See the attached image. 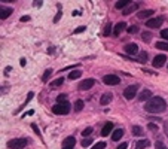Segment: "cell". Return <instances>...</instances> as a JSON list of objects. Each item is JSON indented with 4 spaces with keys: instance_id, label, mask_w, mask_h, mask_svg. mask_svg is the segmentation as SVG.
Segmentation results:
<instances>
[{
    "instance_id": "6da1fadb",
    "label": "cell",
    "mask_w": 168,
    "mask_h": 149,
    "mask_svg": "<svg viewBox=\"0 0 168 149\" xmlns=\"http://www.w3.org/2000/svg\"><path fill=\"white\" fill-rule=\"evenodd\" d=\"M144 109H146V112H150V113H161L167 109V103L161 97H152L150 100L146 102Z\"/></svg>"
},
{
    "instance_id": "7a4b0ae2",
    "label": "cell",
    "mask_w": 168,
    "mask_h": 149,
    "mask_svg": "<svg viewBox=\"0 0 168 149\" xmlns=\"http://www.w3.org/2000/svg\"><path fill=\"white\" fill-rule=\"evenodd\" d=\"M70 109H71V106H70L69 102L57 103V105L52 106V112H54L55 115H67V113L70 112Z\"/></svg>"
},
{
    "instance_id": "3957f363",
    "label": "cell",
    "mask_w": 168,
    "mask_h": 149,
    "mask_svg": "<svg viewBox=\"0 0 168 149\" xmlns=\"http://www.w3.org/2000/svg\"><path fill=\"white\" fill-rule=\"evenodd\" d=\"M27 139H13L7 142V148L10 149H24L27 146Z\"/></svg>"
},
{
    "instance_id": "277c9868",
    "label": "cell",
    "mask_w": 168,
    "mask_h": 149,
    "mask_svg": "<svg viewBox=\"0 0 168 149\" xmlns=\"http://www.w3.org/2000/svg\"><path fill=\"white\" fill-rule=\"evenodd\" d=\"M137 91H139V85H137V84L130 85V87L125 88V91H124V97H125L127 100H133V99L137 96Z\"/></svg>"
},
{
    "instance_id": "5b68a950",
    "label": "cell",
    "mask_w": 168,
    "mask_h": 149,
    "mask_svg": "<svg viewBox=\"0 0 168 149\" xmlns=\"http://www.w3.org/2000/svg\"><path fill=\"white\" fill-rule=\"evenodd\" d=\"M164 22V18L162 16H158V18H150V19H147L146 21V27H149V28H158V27H161V24Z\"/></svg>"
},
{
    "instance_id": "8992f818",
    "label": "cell",
    "mask_w": 168,
    "mask_h": 149,
    "mask_svg": "<svg viewBox=\"0 0 168 149\" xmlns=\"http://www.w3.org/2000/svg\"><path fill=\"white\" fill-rule=\"evenodd\" d=\"M103 82H104L106 85H118V84L121 82V79H119V76H116V75H106V76L103 78Z\"/></svg>"
},
{
    "instance_id": "52a82bcc",
    "label": "cell",
    "mask_w": 168,
    "mask_h": 149,
    "mask_svg": "<svg viewBox=\"0 0 168 149\" xmlns=\"http://www.w3.org/2000/svg\"><path fill=\"white\" fill-rule=\"evenodd\" d=\"M165 61H167V57L164 55V54H159V55H156L155 58H153V67H162L164 64H165Z\"/></svg>"
},
{
    "instance_id": "ba28073f",
    "label": "cell",
    "mask_w": 168,
    "mask_h": 149,
    "mask_svg": "<svg viewBox=\"0 0 168 149\" xmlns=\"http://www.w3.org/2000/svg\"><path fill=\"white\" fill-rule=\"evenodd\" d=\"M94 84H95V81H94L92 78H89V79H86V81H82V82L79 84V90H82V91H86V90L92 88V87H94Z\"/></svg>"
},
{
    "instance_id": "9c48e42d",
    "label": "cell",
    "mask_w": 168,
    "mask_h": 149,
    "mask_svg": "<svg viewBox=\"0 0 168 149\" xmlns=\"http://www.w3.org/2000/svg\"><path fill=\"white\" fill-rule=\"evenodd\" d=\"M12 12H13V9H12V7H7V6H1V10H0V19L3 21V19L9 18V16L12 15Z\"/></svg>"
},
{
    "instance_id": "30bf717a",
    "label": "cell",
    "mask_w": 168,
    "mask_h": 149,
    "mask_svg": "<svg viewBox=\"0 0 168 149\" xmlns=\"http://www.w3.org/2000/svg\"><path fill=\"white\" fill-rule=\"evenodd\" d=\"M150 99H152V91L147 90V88H144V90L139 94V100H140V102H147V100H150Z\"/></svg>"
},
{
    "instance_id": "8fae6325",
    "label": "cell",
    "mask_w": 168,
    "mask_h": 149,
    "mask_svg": "<svg viewBox=\"0 0 168 149\" xmlns=\"http://www.w3.org/2000/svg\"><path fill=\"white\" fill-rule=\"evenodd\" d=\"M112 99H113L112 93H104V94L100 97V105H101V106H107V105L112 102Z\"/></svg>"
},
{
    "instance_id": "7c38bea8",
    "label": "cell",
    "mask_w": 168,
    "mask_h": 149,
    "mask_svg": "<svg viewBox=\"0 0 168 149\" xmlns=\"http://www.w3.org/2000/svg\"><path fill=\"white\" fill-rule=\"evenodd\" d=\"M125 52L130 55H136L139 52V46L136 43H128V45H125Z\"/></svg>"
},
{
    "instance_id": "4fadbf2b",
    "label": "cell",
    "mask_w": 168,
    "mask_h": 149,
    "mask_svg": "<svg viewBox=\"0 0 168 149\" xmlns=\"http://www.w3.org/2000/svg\"><path fill=\"white\" fill-rule=\"evenodd\" d=\"M152 15H153V10H152V9H146V10H140V12L137 13V18L147 21V18H150Z\"/></svg>"
},
{
    "instance_id": "5bb4252c",
    "label": "cell",
    "mask_w": 168,
    "mask_h": 149,
    "mask_svg": "<svg viewBox=\"0 0 168 149\" xmlns=\"http://www.w3.org/2000/svg\"><path fill=\"white\" fill-rule=\"evenodd\" d=\"M125 28H127V24H125L124 21H121V22H118V24L115 25V28H113V34H115V36H119Z\"/></svg>"
},
{
    "instance_id": "9a60e30c",
    "label": "cell",
    "mask_w": 168,
    "mask_h": 149,
    "mask_svg": "<svg viewBox=\"0 0 168 149\" xmlns=\"http://www.w3.org/2000/svg\"><path fill=\"white\" fill-rule=\"evenodd\" d=\"M74 143H76V139H74L73 136H69V137L63 142V148H73Z\"/></svg>"
},
{
    "instance_id": "2e32d148",
    "label": "cell",
    "mask_w": 168,
    "mask_h": 149,
    "mask_svg": "<svg viewBox=\"0 0 168 149\" xmlns=\"http://www.w3.org/2000/svg\"><path fill=\"white\" fill-rule=\"evenodd\" d=\"M124 136V128H116L112 134V140H121Z\"/></svg>"
},
{
    "instance_id": "e0dca14e",
    "label": "cell",
    "mask_w": 168,
    "mask_h": 149,
    "mask_svg": "<svg viewBox=\"0 0 168 149\" xmlns=\"http://www.w3.org/2000/svg\"><path fill=\"white\" fill-rule=\"evenodd\" d=\"M131 4V1H128V0H121V1H116L115 3V7L116 9H124V7H128Z\"/></svg>"
},
{
    "instance_id": "ac0fdd59",
    "label": "cell",
    "mask_w": 168,
    "mask_h": 149,
    "mask_svg": "<svg viewBox=\"0 0 168 149\" xmlns=\"http://www.w3.org/2000/svg\"><path fill=\"white\" fill-rule=\"evenodd\" d=\"M112 128H113V124H112V122H107V124L103 127V130H101V136H109V133L112 131Z\"/></svg>"
},
{
    "instance_id": "d6986e66",
    "label": "cell",
    "mask_w": 168,
    "mask_h": 149,
    "mask_svg": "<svg viewBox=\"0 0 168 149\" xmlns=\"http://www.w3.org/2000/svg\"><path fill=\"white\" fill-rule=\"evenodd\" d=\"M131 131H133V134H134V136H139V137H141V136L144 134V130H143L140 125H134Z\"/></svg>"
},
{
    "instance_id": "ffe728a7",
    "label": "cell",
    "mask_w": 168,
    "mask_h": 149,
    "mask_svg": "<svg viewBox=\"0 0 168 149\" xmlns=\"http://www.w3.org/2000/svg\"><path fill=\"white\" fill-rule=\"evenodd\" d=\"M149 145H150L149 140H139V142L136 143V149H144V148H147Z\"/></svg>"
},
{
    "instance_id": "44dd1931",
    "label": "cell",
    "mask_w": 168,
    "mask_h": 149,
    "mask_svg": "<svg viewBox=\"0 0 168 149\" xmlns=\"http://www.w3.org/2000/svg\"><path fill=\"white\" fill-rule=\"evenodd\" d=\"M80 76H82V72H80V70H73V72H70L69 79H77V78H80Z\"/></svg>"
},
{
    "instance_id": "7402d4cb",
    "label": "cell",
    "mask_w": 168,
    "mask_h": 149,
    "mask_svg": "<svg viewBox=\"0 0 168 149\" xmlns=\"http://www.w3.org/2000/svg\"><path fill=\"white\" fill-rule=\"evenodd\" d=\"M51 75H52V69H46V70H45V73L42 75V81H43V82H46V81H49V78H51Z\"/></svg>"
},
{
    "instance_id": "603a6c76",
    "label": "cell",
    "mask_w": 168,
    "mask_h": 149,
    "mask_svg": "<svg viewBox=\"0 0 168 149\" xmlns=\"http://www.w3.org/2000/svg\"><path fill=\"white\" fill-rule=\"evenodd\" d=\"M63 82H64V78H58V79H55V81L51 82V87H52V88L60 87V85H63Z\"/></svg>"
},
{
    "instance_id": "cb8c5ba5",
    "label": "cell",
    "mask_w": 168,
    "mask_h": 149,
    "mask_svg": "<svg viewBox=\"0 0 168 149\" xmlns=\"http://www.w3.org/2000/svg\"><path fill=\"white\" fill-rule=\"evenodd\" d=\"M83 109V100H76V103H74V110L76 112H80Z\"/></svg>"
},
{
    "instance_id": "d4e9b609",
    "label": "cell",
    "mask_w": 168,
    "mask_h": 149,
    "mask_svg": "<svg viewBox=\"0 0 168 149\" xmlns=\"http://www.w3.org/2000/svg\"><path fill=\"white\" fill-rule=\"evenodd\" d=\"M158 49H162V51H168V42H158L155 45Z\"/></svg>"
},
{
    "instance_id": "484cf974",
    "label": "cell",
    "mask_w": 168,
    "mask_h": 149,
    "mask_svg": "<svg viewBox=\"0 0 168 149\" xmlns=\"http://www.w3.org/2000/svg\"><path fill=\"white\" fill-rule=\"evenodd\" d=\"M110 33H112V24H110V22H107V24H106V27H104V31H103V34L107 37V36H110Z\"/></svg>"
},
{
    "instance_id": "4316f807",
    "label": "cell",
    "mask_w": 168,
    "mask_h": 149,
    "mask_svg": "<svg viewBox=\"0 0 168 149\" xmlns=\"http://www.w3.org/2000/svg\"><path fill=\"white\" fill-rule=\"evenodd\" d=\"M139 61H140V63H147V52H146V51L140 52V55H139Z\"/></svg>"
},
{
    "instance_id": "83f0119b",
    "label": "cell",
    "mask_w": 168,
    "mask_h": 149,
    "mask_svg": "<svg viewBox=\"0 0 168 149\" xmlns=\"http://www.w3.org/2000/svg\"><path fill=\"white\" fill-rule=\"evenodd\" d=\"M137 7H139L137 4H133V3H131V4H130V6H128V7H127V9L124 10V13H125V15H128V13H131L133 10H136Z\"/></svg>"
},
{
    "instance_id": "f1b7e54d",
    "label": "cell",
    "mask_w": 168,
    "mask_h": 149,
    "mask_svg": "<svg viewBox=\"0 0 168 149\" xmlns=\"http://www.w3.org/2000/svg\"><path fill=\"white\" fill-rule=\"evenodd\" d=\"M127 31H128L130 34H136V33H139V27H137V25H131V27L127 28Z\"/></svg>"
},
{
    "instance_id": "f546056e",
    "label": "cell",
    "mask_w": 168,
    "mask_h": 149,
    "mask_svg": "<svg viewBox=\"0 0 168 149\" xmlns=\"http://www.w3.org/2000/svg\"><path fill=\"white\" fill-rule=\"evenodd\" d=\"M91 143H92V139H89V137H85V139L82 140V146H83V148L91 146Z\"/></svg>"
},
{
    "instance_id": "4dcf8cb0",
    "label": "cell",
    "mask_w": 168,
    "mask_h": 149,
    "mask_svg": "<svg viewBox=\"0 0 168 149\" xmlns=\"http://www.w3.org/2000/svg\"><path fill=\"white\" fill-rule=\"evenodd\" d=\"M61 15H63V9L58 6V12H57V15H55V18H54V22H58L60 18H61Z\"/></svg>"
},
{
    "instance_id": "1f68e13d",
    "label": "cell",
    "mask_w": 168,
    "mask_h": 149,
    "mask_svg": "<svg viewBox=\"0 0 168 149\" xmlns=\"http://www.w3.org/2000/svg\"><path fill=\"white\" fill-rule=\"evenodd\" d=\"M104 148H106V143L104 142H98L97 145H94L91 149H104Z\"/></svg>"
},
{
    "instance_id": "d6a6232c",
    "label": "cell",
    "mask_w": 168,
    "mask_h": 149,
    "mask_svg": "<svg viewBox=\"0 0 168 149\" xmlns=\"http://www.w3.org/2000/svg\"><path fill=\"white\" fill-rule=\"evenodd\" d=\"M155 149H168V148L161 142V140H158V142L155 143Z\"/></svg>"
},
{
    "instance_id": "836d02e7",
    "label": "cell",
    "mask_w": 168,
    "mask_h": 149,
    "mask_svg": "<svg viewBox=\"0 0 168 149\" xmlns=\"http://www.w3.org/2000/svg\"><path fill=\"white\" fill-rule=\"evenodd\" d=\"M91 133H92V128H91V127H88V128H85V130L82 131V136H83V137H88Z\"/></svg>"
},
{
    "instance_id": "e575fe53",
    "label": "cell",
    "mask_w": 168,
    "mask_h": 149,
    "mask_svg": "<svg viewBox=\"0 0 168 149\" xmlns=\"http://www.w3.org/2000/svg\"><path fill=\"white\" fill-rule=\"evenodd\" d=\"M66 99H67L66 94H60V96L57 97V102H58V103H63V102H66Z\"/></svg>"
},
{
    "instance_id": "d590c367",
    "label": "cell",
    "mask_w": 168,
    "mask_h": 149,
    "mask_svg": "<svg viewBox=\"0 0 168 149\" xmlns=\"http://www.w3.org/2000/svg\"><path fill=\"white\" fill-rule=\"evenodd\" d=\"M85 30H86V27H85V25H80V27L74 28V33H82V31H85Z\"/></svg>"
},
{
    "instance_id": "8d00e7d4",
    "label": "cell",
    "mask_w": 168,
    "mask_h": 149,
    "mask_svg": "<svg viewBox=\"0 0 168 149\" xmlns=\"http://www.w3.org/2000/svg\"><path fill=\"white\" fill-rule=\"evenodd\" d=\"M161 36H162L164 39H167V40H168V28H165V30H162V31H161Z\"/></svg>"
},
{
    "instance_id": "74e56055",
    "label": "cell",
    "mask_w": 168,
    "mask_h": 149,
    "mask_svg": "<svg viewBox=\"0 0 168 149\" xmlns=\"http://www.w3.org/2000/svg\"><path fill=\"white\" fill-rule=\"evenodd\" d=\"M33 97H34V93H28V97H27V100H25V103H24V105H27V103H28Z\"/></svg>"
},
{
    "instance_id": "f35d334b",
    "label": "cell",
    "mask_w": 168,
    "mask_h": 149,
    "mask_svg": "<svg viewBox=\"0 0 168 149\" xmlns=\"http://www.w3.org/2000/svg\"><path fill=\"white\" fill-rule=\"evenodd\" d=\"M127 148H128V145H127V143L124 142L122 145H119V146H118V148H116V149H127Z\"/></svg>"
},
{
    "instance_id": "ab89813d",
    "label": "cell",
    "mask_w": 168,
    "mask_h": 149,
    "mask_svg": "<svg viewBox=\"0 0 168 149\" xmlns=\"http://www.w3.org/2000/svg\"><path fill=\"white\" fill-rule=\"evenodd\" d=\"M149 128H150L152 131H156V128H158V127H156L155 124H149Z\"/></svg>"
},
{
    "instance_id": "60d3db41",
    "label": "cell",
    "mask_w": 168,
    "mask_h": 149,
    "mask_svg": "<svg viewBox=\"0 0 168 149\" xmlns=\"http://www.w3.org/2000/svg\"><path fill=\"white\" fill-rule=\"evenodd\" d=\"M31 127H33V128H34V131H36V133H37L39 136H40V131H39V128H37V125H36V124H31Z\"/></svg>"
},
{
    "instance_id": "b9f144b4",
    "label": "cell",
    "mask_w": 168,
    "mask_h": 149,
    "mask_svg": "<svg viewBox=\"0 0 168 149\" xmlns=\"http://www.w3.org/2000/svg\"><path fill=\"white\" fill-rule=\"evenodd\" d=\"M21 21H22V22H27V21H30V16H22Z\"/></svg>"
},
{
    "instance_id": "7bdbcfd3",
    "label": "cell",
    "mask_w": 168,
    "mask_h": 149,
    "mask_svg": "<svg viewBox=\"0 0 168 149\" xmlns=\"http://www.w3.org/2000/svg\"><path fill=\"white\" fill-rule=\"evenodd\" d=\"M149 39H150V34H146V33H144V34H143V40H149Z\"/></svg>"
},
{
    "instance_id": "ee69618b",
    "label": "cell",
    "mask_w": 168,
    "mask_h": 149,
    "mask_svg": "<svg viewBox=\"0 0 168 149\" xmlns=\"http://www.w3.org/2000/svg\"><path fill=\"white\" fill-rule=\"evenodd\" d=\"M19 64H21V66H25V58H21V60H19Z\"/></svg>"
},
{
    "instance_id": "f6af8a7d",
    "label": "cell",
    "mask_w": 168,
    "mask_h": 149,
    "mask_svg": "<svg viewBox=\"0 0 168 149\" xmlns=\"http://www.w3.org/2000/svg\"><path fill=\"white\" fill-rule=\"evenodd\" d=\"M34 6H42V1H34Z\"/></svg>"
},
{
    "instance_id": "bcb514c9",
    "label": "cell",
    "mask_w": 168,
    "mask_h": 149,
    "mask_svg": "<svg viewBox=\"0 0 168 149\" xmlns=\"http://www.w3.org/2000/svg\"><path fill=\"white\" fill-rule=\"evenodd\" d=\"M165 133H167V136H168V122L165 124Z\"/></svg>"
},
{
    "instance_id": "7dc6e473",
    "label": "cell",
    "mask_w": 168,
    "mask_h": 149,
    "mask_svg": "<svg viewBox=\"0 0 168 149\" xmlns=\"http://www.w3.org/2000/svg\"><path fill=\"white\" fill-rule=\"evenodd\" d=\"M63 149H73V148H63Z\"/></svg>"
}]
</instances>
